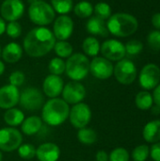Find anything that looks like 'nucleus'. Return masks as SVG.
<instances>
[{
  "instance_id": "f257e3e1",
  "label": "nucleus",
  "mask_w": 160,
  "mask_h": 161,
  "mask_svg": "<svg viewBox=\"0 0 160 161\" xmlns=\"http://www.w3.org/2000/svg\"><path fill=\"white\" fill-rule=\"evenodd\" d=\"M56 38L53 31L45 26L31 29L24 39V50L32 58H41L54 49Z\"/></svg>"
},
{
  "instance_id": "f03ea898",
  "label": "nucleus",
  "mask_w": 160,
  "mask_h": 161,
  "mask_svg": "<svg viewBox=\"0 0 160 161\" xmlns=\"http://www.w3.org/2000/svg\"><path fill=\"white\" fill-rule=\"evenodd\" d=\"M70 113L69 105L61 98H50L41 108V120L51 126L62 125Z\"/></svg>"
},
{
  "instance_id": "7ed1b4c3",
  "label": "nucleus",
  "mask_w": 160,
  "mask_h": 161,
  "mask_svg": "<svg viewBox=\"0 0 160 161\" xmlns=\"http://www.w3.org/2000/svg\"><path fill=\"white\" fill-rule=\"evenodd\" d=\"M138 26V20L133 15L125 12L112 14L107 23L108 32L117 37L130 36L137 31Z\"/></svg>"
},
{
  "instance_id": "20e7f679",
  "label": "nucleus",
  "mask_w": 160,
  "mask_h": 161,
  "mask_svg": "<svg viewBox=\"0 0 160 161\" xmlns=\"http://www.w3.org/2000/svg\"><path fill=\"white\" fill-rule=\"evenodd\" d=\"M65 73L73 81L83 80L90 73V60L82 53L72 54L65 62Z\"/></svg>"
},
{
  "instance_id": "39448f33",
  "label": "nucleus",
  "mask_w": 160,
  "mask_h": 161,
  "mask_svg": "<svg viewBox=\"0 0 160 161\" xmlns=\"http://www.w3.org/2000/svg\"><path fill=\"white\" fill-rule=\"evenodd\" d=\"M28 17L33 24L39 26H45L54 22L56 12L52 6L45 1H36L29 5Z\"/></svg>"
},
{
  "instance_id": "423d86ee",
  "label": "nucleus",
  "mask_w": 160,
  "mask_h": 161,
  "mask_svg": "<svg viewBox=\"0 0 160 161\" xmlns=\"http://www.w3.org/2000/svg\"><path fill=\"white\" fill-rule=\"evenodd\" d=\"M19 104L28 111H35L42 108L44 98L41 92L37 88H26L20 93Z\"/></svg>"
},
{
  "instance_id": "0eeeda50",
  "label": "nucleus",
  "mask_w": 160,
  "mask_h": 161,
  "mask_svg": "<svg viewBox=\"0 0 160 161\" xmlns=\"http://www.w3.org/2000/svg\"><path fill=\"white\" fill-rule=\"evenodd\" d=\"M23 137L19 130L14 127H4L0 129V151L12 152L22 144Z\"/></svg>"
},
{
  "instance_id": "6e6552de",
  "label": "nucleus",
  "mask_w": 160,
  "mask_h": 161,
  "mask_svg": "<svg viewBox=\"0 0 160 161\" xmlns=\"http://www.w3.org/2000/svg\"><path fill=\"white\" fill-rule=\"evenodd\" d=\"M113 74L118 82L123 85H129L137 77V68L131 60L123 58L115 65Z\"/></svg>"
},
{
  "instance_id": "1a4fd4ad",
  "label": "nucleus",
  "mask_w": 160,
  "mask_h": 161,
  "mask_svg": "<svg viewBox=\"0 0 160 161\" xmlns=\"http://www.w3.org/2000/svg\"><path fill=\"white\" fill-rule=\"evenodd\" d=\"M69 119L72 125L77 129L86 127L91 120V110L89 105L85 103H78L70 108Z\"/></svg>"
},
{
  "instance_id": "9d476101",
  "label": "nucleus",
  "mask_w": 160,
  "mask_h": 161,
  "mask_svg": "<svg viewBox=\"0 0 160 161\" xmlns=\"http://www.w3.org/2000/svg\"><path fill=\"white\" fill-rule=\"evenodd\" d=\"M100 51L104 58L110 61H119L123 59L126 54L124 44L114 39L105 41L100 46Z\"/></svg>"
},
{
  "instance_id": "9b49d317",
  "label": "nucleus",
  "mask_w": 160,
  "mask_h": 161,
  "mask_svg": "<svg viewBox=\"0 0 160 161\" xmlns=\"http://www.w3.org/2000/svg\"><path fill=\"white\" fill-rule=\"evenodd\" d=\"M62 99L68 105H75L83 101L86 96L85 87L78 81L67 83L62 90Z\"/></svg>"
},
{
  "instance_id": "f8f14e48",
  "label": "nucleus",
  "mask_w": 160,
  "mask_h": 161,
  "mask_svg": "<svg viewBox=\"0 0 160 161\" xmlns=\"http://www.w3.org/2000/svg\"><path fill=\"white\" fill-rule=\"evenodd\" d=\"M114 66L111 61L104 57H94L90 62V72L98 79L105 80L109 78L113 75Z\"/></svg>"
},
{
  "instance_id": "ddd939ff",
  "label": "nucleus",
  "mask_w": 160,
  "mask_h": 161,
  "mask_svg": "<svg viewBox=\"0 0 160 161\" xmlns=\"http://www.w3.org/2000/svg\"><path fill=\"white\" fill-rule=\"evenodd\" d=\"M25 12V5L22 0H5L0 7L2 18L8 22L19 20Z\"/></svg>"
},
{
  "instance_id": "4468645a",
  "label": "nucleus",
  "mask_w": 160,
  "mask_h": 161,
  "mask_svg": "<svg viewBox=\"0 0 160 161\" xmlns=\"http://www.w3.org/2000/svg\"><path fill=\"white\" fill-rule=\"evenodd\" d=\"M160 81V69L156 64L145 65L140 75V84L144 90L155 89Z\"/></svg>"
},
{
  "instance_id": "2eb2a0df",
  "label": "nucleus",
  "mask_w": 160,
  "mask_h": 161,
  "mask_svg": "<svg viewBox=\"0 0 160 161\" xmlns=\"http://www.w3.org/2000/svg\"><path fill=\"white\" fill-rule=\"evenodd\" d=\"M74 31V21L73 19L66 15H59L54 21L53 25V34L56 39L58 41L68 40Z\"/></svg>"
},
{
  "instance_id": "dca6fc26",
  "label": "nucleus",
  "mask_w": 160,
  "mask_h": 161,
  "mask_svg": "<svg viewBox=\"0 0 160 161\" xmlns=\"http://www.w3.org/2000/svg\"><path fill=\"white\" fill-rule=\"evenodd\" d=\"M19 99L20 92L17 87L8 84L0 88V108H12L19 103Z\"/></svg>"
},
{
  "instance_id": "f3484780",
  "label": "nucleus",
  "mask_w": 160,
  "mask_h": 161,
  "mask_svg": "<svg viewBox=\"0 0 160 161\" xmlns=\"http://www.w3.org/2000/svg\"><path fill=\"white\" fill-rule=\"evenodd\" d=\"M64 82L59 75H49L42 83V90L44 94L49 98H57L62 92Z\"/></svg>"
},
{
  "instance_id": "a211bd4d",
  "label": "nucleus",
  "mask_w": 160,
  "mask_h": 161,
  "mask_svg": "<svg viewBox=\"0 0 160 161\" xmlns=\"http://www.w3.org/2000/svg\"><path fill=\"white\" fill-rule=\"evenodd\" d=\"M60 157L59 147L53 142H45L36 149V158L39 161H58Z\"/></svg>"
},
{
  "instance_id": "6ab92c4d",
  "label": "nucleus",
  "mask_w": 160,
  "mask_h": 161,
  "mask_svg": "<svg viewBox=\"0 0 160 161\" xmlns=\"http://www.w3.org/2000/svg\"><path fill=\"white\" fill-rule=\"evenodd\" d=\"M3 59L8 63H15L19 61L23 56V48L17 42H9L5 45L1 52Z\"/></svg>"
},
{
  "instance_id": "aec40b11",
  "label": "nucleus",
  "mask_w": 160,
  "mask_h": 161,
  "mask_svg": "<svg viewBox=\"0 0 160 161\" xmlns=\"http://www.w3.org/2000/svg\"><path fill=\"white\" fill-rule=\"evenodd\" d=\"M86 29L90 34L93 36L108 37L109 33L105 21L96 16L90 17L86 24Z\"/></svg>"
},
{
  "instance_id": "412c9836",
  "label": "nucleus",
  "mask_w": 160,
  "mask_h": 161,
  "mask_svg": "<svg viewBox=\"0 0 160 161\" xmlns=\"http://www.w3.org/2000/svg\"><path fill=\"white\" fill-rule=\"evenodd\" d=\"M142 136L147 142L157 143L160 142V120H154L145 125Z\"/></svg>"
},
{
  "instance_id": "4be33fe9",
  "label": "nucleus",
  "mask_w": 160,
  "mask_h": 161,
  "mask_svg": "<svg viewBox=\"0 0 160 161\" xmlns=\"http://www.w3.org/2000/svg\"><path fill=\"white\" fill-rule=\"evenodd\" d=\"M42 126V120L38 116H30L25 118L21 124V130L26 136H32L37 134Z\"/></svg>"
},
{
  "instance_id": "5701e85b",
  "label": "nucleus",
  "mask_w": 160,
  "mask_h": 161,
  "mask_svg": "<svg viewBox=\"0 0 160 161\" xmlns=\"http://www.w3.org/2000/svg\"><path fill=\"white\" fill-rule=\"evenodd\" d=\"M24 120H25V114L21 109L12 108L7 109L6 112L4 113V121L10 127L21 125Z\"/></svg>"
},
{
  "instance_id": "b1692460",
  "label": "nucleus",
  "mask_w": 160,
  "mask_h": 161,
  "mask_svg": "<svg viewBox=\"0 0 160 161\" xmlns=\"http://www.w3.org/2000/svg\"><path fill=\"white\" fill-rule=\"evenodd\" d=\"M100 42L95 37H87L82 42V50L85 55L90 57H97L100 52Z\"/></svg>"
},
{
  "instance_id": "393cba45",
  "label": "nucleus",
  "mask_w": 160,
  "mask_h": 161,
  "mask_svg": "<svg viewBox=\"0 0 160 161\" xmlns=\"http://www.w3.org/2000/svg\"><path fill=\"white\" fill-rule=\"evenodd\" d=\"M77 139L81 143L85 145H91L97 142V133L91 128L84 127L78 130Z\"/></svg>"
},
{
  "instance_id": "a878e982",
  "label": "nucleus",
  "mask_w": 160,
  "mask_h": 161,
  "mask_svg": "<svg viewBox=\"0 0 160 161\" xmlns=\"http://www.w3.org/2000/svg\"><path fill=\"white\" fill-rule=\"evenodd\" d=\"M74 14L79 18H89L93 12V6L89 1H80L73 8Z\"/></svg>"
},
{
  "instance_id": "bb28decb",
  "label": "nucleus",
  "mask_w": 160,
  "mask_h": 161,
  "mask_svg": "<svg viewBox=\"0 0 160 161\" xmlns=\"http://www.w3.org/2000/svg\"><path fill=\"white\" fill-rule=\"evenodd\" d=\"M73 46L67 41H58L55 43L54 51L60 58H68L73 54Z\"/></svg>"
},
{
  "instance_id": "cd10ccee",
  "label": "nucleus",
  "mask_w": 160,
  "mask_h": 161,
  "mask_svg": "<svg viewBox=\"0 0 160 161\" xmlns=\"http://www.w3.org/2000/svg\"><path fill=\"white\" fill-rule=\"evenodd\" d=\"M136 106L141 110H147L153 107V96L148 92H141L136 96Z\"/></svg>"
},
{
  "instance_id": "c85d7f7f",
  "label": "nucleus",
  "mask_w": 160,
  "mask_h": 161,
  "mask_svg": "<svg viewBox=\"0 0 160 161\" xmlns=\"http://www.w3.org/2000/svg\"><path fill=\"white\" fill-rule=\"evenodd\" d=\"M51 6L55 12L63 15L69 13L74 8L73 0H51Z\"/></svg>"
},
{
  "instance_id": "c756f323",
  "label": "nucleus",
  "mask_w": 160,
  "mask_h": 161,
  "mask_svg": "<svg viewBox=\"0 0 160 161\" xmlns=\"http://www.w3.org/2000/svg\"><path fill=\"white\" fill-rule=\"evenodd\" d=\"M48 70L50 72V75H60L65 73V61L58 57L54 58L50 60L48 64Z\"/></svg>"
},
{
  "instance_id": "7c9ffc66",
  "label": "nucleus",
  "mask_w": 160,
  "mask_h": 161,
  "mask_svg": "<svg viewBox=\"0 0 160 161\" xmlns=\"http://www.w3.org/2000/svg\"><path fill=\"white\" fill-rule=\"evenodd\" d=\"M93 11L95 13V16L102 19L107 20L111 16V8L108 3L105 2H99L93 7Z\"/></svg>"
},
{
  "instance_id": "2f4dec72",
  "label": "nucleus",
  "mask_w": 160,
  "mask_h": 161,
  "mask_svg": "<svg viewBox=\"0 0 160 161\" xmlns=\"http://www.w3.org/2000/svg\"><path fill=\"white\" fill-rule=\"evenodd\" d=\"M17 150H18L19 157L23 159L28 160L36 157V148L34 147V145L30 143L21 144Z\"/></svg>"
},
{
  "instance_id": "473e14b6",
  "label": "nucleus",
  "mask_w": 160,
  "mask_h": 161,
  "mask_svg": "<svg viewBox=\"0 0 160 161\" xmlns=\"http://www.w3.org/2000/svg\"><path fill=\"white\" fill-rule=\"evenodd\" d=\"M150 155V149L147 145L137 146L132 153V158L134 161H146Z\"/></svg>"
},
{
  "instance_id": "72a5a7b5",
  "label": "nucleus",
  "mask_w": 160,
  "mask_h": 161,
  "mask_svg": "<svg viewBox=\"0 0 160 161\" xmlns=\"http://www.w3.org/2000/svg\"><path fill=\"white\" fill-rule=\"evenodd\" d=\"M5 32L11 39H17L22 35V26L17 21L9 22L6 25V31Z\"/></svg>"
},
{
  "instance_id": "f704fd0d",
  "label": "nucleus",
  "mask_w": 160,
  "mask_h": 161,
  "mask_svg": "<svg viewBox=\"0 0 160 161\" xmlns=\"http://www.w3.org/2000/svg\"><path fill=\"white\" fill-rule=\"evenodd\" d=\"M125 46V52L126 54L130 56H136L141 52L143 49V44L141 42L138 40H131L127 42V43L124 45Z\"/></svg>"
},
{
  "instance_id": "c9c22d12",
  "label": "nucleus",
  "mask_w": 160,
  "mask_h": 161,
  "mask_svg": "<svg viewBox=\"0 0 160 161\" xmlns=\"http://www.w3.org/2000/svg\"><path fill=\"white\" fill-rule=\"evenodd\" d=\"M108 161H129V153L124 148H116L108 156Z\"/></svg>"
},
{
  "instance_id": "e433bc0d",
  "label": "nucleus",
  "mask_w": 160,
  "mask_h": 161,
  "mask_svg": "<svg viewBox=\"0 0 160 161\" xmlns=\"http://www.w3.org/2000/svg\"><path fill=\"white\" fill-rule=\"evenodd\" d=\"M25 79V74L21 71H14L10 74L8 80H9V84L14 86V87H20L24 84Z\"/></svg>"
},
{
  "instance_id": "4c0bfd02",
  "label": "nucleus",
  "mask_w": 160,
  "mask_h": 161,
  "mask_svg": "<svg viewBox=\"0 0 160 161\" xmlns=\"http://www.w3.org/2000/svg\"><path fill=\"white\" fill-rule=\"evenodd\" d=\"M148 43L150 45V47L153 50L158 51L160 50V31L159 30H155L152 31L148 38H147Z\"/></svg>"
},
{
  "instance_id": "58836bf2",
  "label": "nucleus",
  "mask_w": 160,
  "mask_h": 161,
  "mask_svg": "<svg viewBox=\"0 0 160 161\" xmlns=\"http://www.w3.org/2000/svg\"><path fill=\"white\" fill-rule=\"evenodd\" d=\"M150 156L154 161H160V142L155 143L151 147Z\"/></svg>"
},
{
  "instance_id": "ea45409f",
  "label": "nucleus",
  "mask_w": 160,
  "mask_h": 161,
  "mask_svg": "<svg viewBox=\"0 0 160 161\" xmlns=\"http://www.w3.org/2000/svg\"><path fill=\"white\" fill-rule=\"evenodd\" d=\"M95 159L96 161H108V155L106 151L100 150L96 153Z\"/></svg>"
},
{
  "instance_id": "a19ab883",
  "label": "nucleus",
  "mask_w": 160,
  "mask_h": 161,
  "mask_svg": "<svg viewBox=\"0 0 160 161\" xmlns=\"http://www.w3.org/2000/svg\"><path fill=\"white\" fill-rule=\"evenodd\" d=\"M153 100H154V102L156 103V105L160 108V84H158V85L156 87V89H155V91H154Z\"/></svg>"
},
{
  "instance_id": "79ce46f5",
  "label": "nucleus",
  "mask_w": 160,
  "mask_h": 161,
  "mask_svg": "<svg viewBox=\"0 0 160 161\" xmlns=\"http://www.w3.org/2000/svg\"><path fill=\"white\" fill-rule=\"evenodd\" d=\"M152 24H153V25L156 28L160 29V12H157V13L153 15V17H152Z\"/></svg>"
},
{
  "instance_id": "37998d69",
  "label": "nucleus",
  "mask_w": 160,
  "mask_h": 161,
  "mask_svg": "<svg viewBox=\"0 0 160 161\" xmlns=\"http://www.w3.org/2000/svg\"><path fill=\"white\" fill-rule=\"evenodd\" d=\"M6 21L0 17V35H2L6 31Z\"/></svg>"
},
{
  "instance_id": "c03bdc74",
  "label": "nucleus",
  "mask_w": 160,
  "mask_h": 161,
  "mask_svg": "<svg viewBox=\"0 0 160 161\" xmlns=\"http://www.w3.org/2000/svg\"><path fill=\"white\" fill-rule=\"evenodd\" d=\"M4 72H5V64L3 61L0 60V76L4 74Z\"/></svg>"
},
{
  "instance_id": "a18cd8bd",
  "label": "nucleus",
  "mask_w": 160,
  "mask_h": 161,
  "mask_svg": "<svg viewBox=\"0 0 160 161\" xmlns=\"http://www.w3.org/2000/svg\"><path fill=\"white\" fill-rule=\"evenodd\" d=\"M27 1H28L29 4H31V3H34V2H36V1H44V0H27Z\"/></svg>"
},
{
  "instance_id": "49530a36",
  "label": "nucleus",
  "mask_w": 160,
  "mask_h": 161,
  "mask_svg": "<svg viewBox=\"0 0 160 161\" xmlns=\"http://www.w3.org/2000/svg\"><path fill=\"white\" fill-rule=\"evenodd\" d=\"M3 159V155H2V152L0 151V161H2Z\"/></svg>"
},
{
  "instance_id": "de8ad7c7",
  "label": "nucleus",
  "mask_w": 160,
  "mask_h": 161,
  "mask_svg": "<svg viewBox=\"0 0 160 161\" xmlns=\"http://www.w3.org/2000/svg\"><path fill=\"white\" fill-rule=\"evenodd\" d=\"M1 52H2V50H1V46H0V56H1Z\"/></svg>"
}]
</instances>
